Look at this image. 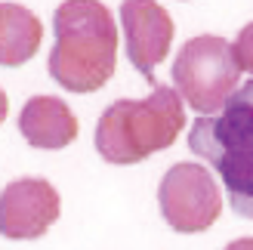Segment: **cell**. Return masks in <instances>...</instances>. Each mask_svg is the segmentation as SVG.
Here are the masks:
<instances>
[{
    "instance_id": "cell-1",
    "label": "cell",
    "mask_w": 253,
    "mask_h": 250,
    "mask_svg": "<svg viewBox=\"0 0 253 250\" xmlns=\"http://www.w3.org/2000/svg\"><path fill=\"white\" fill-rule=\"evenodd\" d=\"M56 43L46 68L62 90L96 93L118 65V22L99 0H65L53 12Z\"/></svg>"
},
{
    "instance_id": "cell-2",
    "label": "cell",
    "mask_w": 253,
    "mask_h": 250,
    "mask_svg": "<svg viewBox=\"0 0 253 250\" xmlns=\"http://www.w3.org/2000/svg\"><path fill=\"white\" fill-rule=\"evenodd\" d=\"M188 148L213 167L238 216L253 219V81L229 96L216 115H201Z\"/></svg>"
},
{
    "instance_id": "cell-3",
    "label": "cell",
    "mask_w": 253,
    "mask_h": 250,
    "mask_svg": "<svg viewBox=\"0 0 253 250\" xmlns=\"http://www.w3.org/2000/svg\"><path fill=\"white\" fill-rule=\"evenodd\" d=\"M185 127V105L176 86L155 83L148 99H118L96 124V152L108 164L130 167L164 152Z\"/></svg>"
},
{
    "instance_id": "cell-4",
    "label": "cell",
    "mask_w": 253,
    "mask_h": 250,
    "mask_svg": "<svg viewBox=\"0 0 253 250\" xmlns=\"http://www.w3.org/2000/svg\"><path fill=\"white\" fill-rule=\"evenodd\" d=\"M241 68L225 37L198 34L173 59V86L198 115H216L238 90Z\"/></svg>"
},
{
    "instance_id": "cell-5",
    "label": "cell",
    "mask_w": 253,
    "mask_h": 250,
    "mask_svg": "<svg viewBox=\"0 0 253 250\" xmlns=\"http://www.w3.org/2000/svg\"><path fill=\"white\" fill-rule=\"evenodd\" d=\"M222 185L204 164H192V161H179L173 164L158 185V204L167 226L195 235L207 232L222 213Z\"/></svg>"
},
{
    "instance_id": "cell-6",
    "label": "cell",
    "mask_w": 253,
    "mask_h": 250,
    "mask_svg": "<svg viewBox=\"0 0 253 250\" xmlns=\"http://www.w3.org/2000/svg\"><path fill=\"white\" fill-rule=\"evenodd\" d=\"M59 192L46 179H12L0 192V235L9 241H34L59 219Z\"/></svg>"
},
{
    "instance_id": "cell-7",
    "label": "cell",
    "mask_w": 253,
    "mask_h": 250,
    "mask_svg": "<svg viewBox=\"0 0 253 250\" xmlns=\"http://www.w3.org/2000/svg\"><path fill=\"white\" fill-rule=\"evenodd\" d=\"M121 28L126 41V56L145 81L155 83V68L170 56L176 25L158 0H124Z\"/></svg>"
},
{
    "instance_id": "cell-8",
    "label": "cell",
    "mask_w": 253,
    "mask_h": 250,
    "mask_svg": "<svg viewBox=\"0 0 253 250\" xmlns=\"http://www.w3.org/2000/svg\"><path fill=\"white\" fill-rule=\"evenodd\" d=\"M78 130L81 124L74 111L59 96H31L22 105L19 133L31 148H46V152L65 148L78 139Z\"/></svg>"
},
{
    "instance_id": "cell-9",
    "label": "cell",
    "mask_w": 253,
    "mask_h": 250,
    "mask_svg": "<svg viewBox=\"0 0 253 250\" xmlns=\"http://www.w3.org/2000/svg\"><path fill=\"white\" fill-rule=\"evenodd\" d=\"M43 25L31 9L19 3H0V65L19 68L41 49Z\"/></svg>"
},
{
    "instance_id": "cell-10",
    "label": "cell",
    "mask_w": 253,
    "mask_h": 250,
    "mask_svg": "<svg viewBox=\"0 0 253 250\" xmlns=\"http://www.w3.org/2000/svg\"><path fill=\"white\" fill-rule=\"evenodd\" d=\"M232 49H235L238 68L247 71V74H253V22H250V25H244V28L238 31V37H235Z\"/></svg>"
},
{
    "instance_id": "cell-11",
    "label": "cell",
    "mask_w": 253,
    "mask_h": 250,
    "mask_svg": "<svg viewBox=\"0 0 253 250\" xmlns=\"http://www.w3.org/2000/svg\"><path fill=\"white\" fill-rule=\"evenodd\" d=\"M225 250H253V238H238V241H232Z\"/></svg>"
},
{
    "instance_id": "cell-12",
    "label": "cell",
    "mask_w": 253,
    "mask_h": 250,
    "mask_svg": "<svg viewBox=\"0 0 253 250\" xmlns=\"http://www.w3.org/2000/svg\"><path fill=\"white\" fill-rule=\"evenodd\" d=\"M6 115H9V99H6V93H3V86H0V124L6 121Z\"/></svg>"
}]
</instances>
